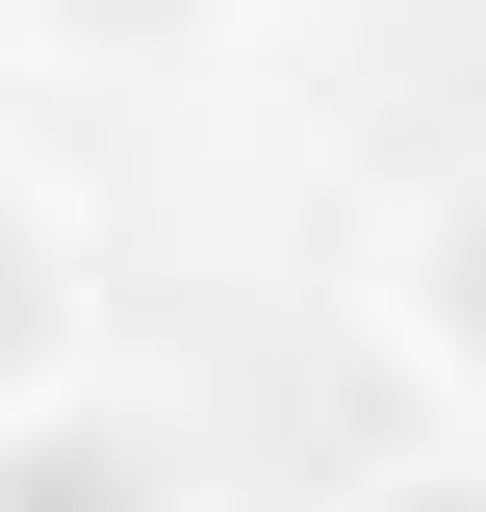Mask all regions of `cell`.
Instances as JSON below:
<instances>
[{"label":"cell","instance_id":"4","mask_svg":"<svg viewBox=\"0 0 486 512\" xmlns=\"http://www.w3.org/2000/svg\"><path fill=\"white\" fill-rule=\"evenodd\" d=\"M359 512H486V461H384V487H359Z\"/></svg>","mask_w":486,"mask_h":512},{"label":"cell","instance_id":"2","mask_svg":"<svg viewBox=\"0 0 486 512\" xmlns=\"http://www.w3.org/2000/svg\"><path fill=\"white\" fill-rule=\"evenodd\" d=\"M410 359H435V384L486 410V154L435 180V231H410Z\"/></svg>","mask_w":486,"mask_h":512},{"label":"cell","instance_id":"3","mask_svg":"<svg viewBox=\"0 0 486 512\" xmlns=\"http://www.w3.org/2000/svg\"><path fill=\"white\" fill-rule=\"evenodd\" d=\"M52 333H77V282H52V205L0 180V410H52Z\"/></svg>","mask_w":486,"mask_h":512},{"label":"cell","instance_id":"5","mask_svg":"<svg viewBox=\"0 0 486 512\" xmlns=\"http://www.w3.org/2000/svg\"><path fill=\"white\" fill-rule=\"evenodd\" d=\"M52 26H205V0H52Z\"/></svg>","mask_w":486,"mask_h":512},{"label":"cell","instance_id":"1","mask_svg":"<svg viewBox=\"0 0 486 512\" xmlns=\"http://www.w3.org/2000/svg\"><path fill=\"white\" fill-rule=\"evenodd\" d=\"M0 512H180L154 410H0Z\"/></svg>","mask_w":486,"mask_h":512}]
</instances>
